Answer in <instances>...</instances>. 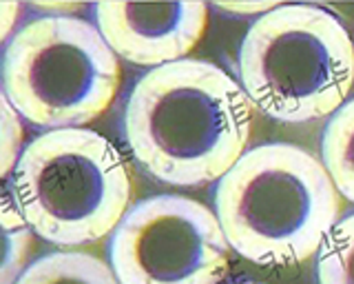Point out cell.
Here are the masks:
<instances>
[{
    "label": "cell",
    "instance_id": "cell-1",
    "mask_svg": "<svg viewBox=\"0 0 354 284\" xmlns=\"http://www.w3.org/2000/svg\"><path fill=\"white\" fill-rule=\"evenodd\" d=\"M252 103L213 62L184 58L144 73L129 96L124 136L155 180L202 187L246 154Z\"/></svg>",
    "mask_w": 354,
    "mask_h": 284
},
{
    "label": "cell",
    "instance_id": "cell-2",
    "mask_svg": "<svg viewBox=\"0 0 354 284\" xmlns=\"http://www.w3.org/2000/svg\"><path fill=\"white\" fill-rule=\"evenodd\" d=\"M215 215L230 249L261 267H290L319 254L341 215L324 162L270 142L246 151L219 180Z\"/></svg>",
    "mask_w": 354,
    "mask_h": 284
},
{
    "label": "cell",
    "instance_id": "cell-3",
    "mask_svg": "<svg viewBox=\"0 0 354 284\" xmlns=\"http://www.w3.org/2000/svg\"><path fill=\"white\" fill-rule=\"evenodd\" d=\"M14 198L31 231L58 247L115 231L129 211L133 178L124 156L93 129H51L22 149Z\"/></svg>",
    "mask_w": 354,
    "mask_h": 284
},
{
    "label": "cell",
    "instance_id": "cell-4",
    "mask_svg": "<svg viewBox=\"0 0 354 284\" xmlns=\"http://www.w3.org/2000/svg\"><path fill=\"white\" fill-rule=\"evenodd\" d=\"M241 89L279 123L337 114L354 85V45L317 5H279L252 23L239 49Z\"/></svg>",
    "mask_w": 354,
    "mask_h": 284
},
{
    "label": "cell",
    "instance_id": "cell-5",
    "mask_svg": "<svg viewBox=\"0 0 354 284\" xmlns=\"http://www.w3.org/2000/svg\"><path fill=\"white\" fill-rule=\"evenodd\" d=\"M118 56L102 34L75 16H42L11 38L0 60V85L27 123L69 129L93 123L115 100Z\"/></svg>",
    "mask_w": 354,
    "mask_h": 284
},
{
    "label": "cell",
    "instance_id": "cell-6",
    "mask_svg": "<svg viewBox=\"0 0 354 284\" xmlns=\"http://www.w3.org/2000/svg\"><path fill=\"white\" fill-rule=\"evenodd\" d=\"M228 251L206 204L164 193L124 213L111 240V269L120 284H221Z\"/></svg>",
    "mask_w": 354,
    "mask_h": 284
},
{
    "label": "cell",
    "instance_id": "cell-7",
    "mask_svg": "<svg viewBox=\"0 0 354 284\" xmlns=\"http://www.w3.org/2000/svg\"><path fill=\"white\" fill-rule=\"evenodd\" d=\"M97 31L115 56L142 67L184 60L208 27L204 3H97Z\"/></svg>",
    "mask_w": 354,
    "mask_h": 284
},
{
    "label": "cell",
    "instance_id": "cell-8",
    "mask_svg": "<svg viewBox=\"0 0 354 284\" xmlns=\"http://www.w3.org/2000/svg\"><path fill=\"white\" fill-rule=\"evenodd\" d=\"M16 284H120L111 265L82 251H55L29 265Z\"/></svg>",
    "mask_w": 354,
    "mask_h": 284
},
{
    "label": "cell",
    "instance_id": "cell-9",
    "mask_svg": "<svg viewBox=\"0 0 354 284\" xmlns=\"http://www.w3.org/2000/svg\"><path fill=\"white\" fill-rule=\"evenodd\" d=\"M321 156L341 198L354 204V98L330 118L321 140Z\"/></svg>",
    "mask_w": 354,
    "mask_h": 284
},
{
    "label": "cell",
    "instance_id": "cell-10",
    "mask_svg": "<svg viewBox=\"0 0 354 284\" xmlns=\"http://www.w3.org/2000/svg\"><path fill=\"white\" fill-rule=\"evenodd\" d=\"M33 249L31 229L18 206L0 193V284H16Z\"/></svg>",
    "mask_w": 354,
    "mask_h": 284
},
{
    "label": "cell",
    "instance_id": "cell-11",
    "mask_svg": "<svg viewBox=\"0 0 354 284\" xmlns=\"http://www.w3.org/2000/svg\"><path fill=\"white\" fill-rule=\"evenodd\" d=\"M319 284H354V213L328 233L317 260Z\"/></svg>",
    "mask_w": 354,
    "mask_h": 284
},
{
    "label": "cell",
    "instance_id": "cell-12",
    "mask_svg": "<svg viewBox=\"0 0 354 284\" xmlns=\"http://www.w3.org/2000/svg\"><path fill=\"white\" fill-rule=\"evenodd\" d=\"M22 138H25V131H22L20 116L7 100L5 91L0 89V180L16 169Z\"/></svg>",
    "mask_w": 354,
    "mask_h": 284
},
{
    "label": "cell",
    "instance_id": "cell-13",
    "mask_svg": "<svg viewBox=\"0 0 354 284\" xmlns=\"http://www.w3.org/2000/svg\"><path fill=\"white\" fill-rule=\"evenodd\" d=\"M219 12L224 14H232V16H257L261 18L263 14L272 12L274 7H279V3H217L215 5Z\"/></svg>",
    "mask_w": 354,
    "mask_h": 284
},
{
    "label": "cell",
    "instance_id": "cell-14",
    "mask_svg": "<svg viewBox=\"0 0 354 284\" xmlns=\"http://www.w3.org/2000/svg\"><path fill=\"white\" fill-rule=\"evenodd\" d=\"M20 16V5L18 3H0V45L9 38V34L14 31L16 23Z\"/></svg>",
    "mask_w": 354,
    "mask_h": 284
},
{
    "label": "cell",
    "instance_id": "cell-15",
    "mask_svg": "<svg viewBox=\"0 0 354 284\" xmlns=\"http://www.w3.org/2000/svg\"><path fill=\"white\" fill-rule=\"evenodd\" d=\"M38 9H53V16H69L66 12H77V9H82V5H36Z\"/></svg>",
    "mask_w": 354,
    "mask_h": 284
},
{
    "label": "cell",
    "instance_id": "cell-16",
    "mask_svg": "<svg viewBox=\"0 0 354 284\" xmlns=\"http://www.w3.org/2000/svg\"><path fill=\"white\" fill-rule=\"evenodd\" d=\"M230 284H263V282H252V280H248V282H230Z\"/></svg>",
    "mask_w": 354,
    "mask_h": 284
}]
</instances>
